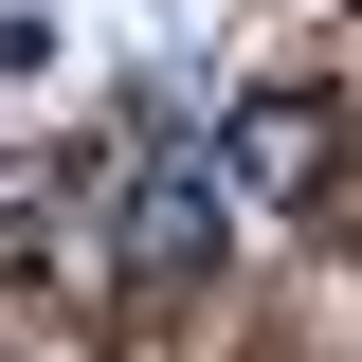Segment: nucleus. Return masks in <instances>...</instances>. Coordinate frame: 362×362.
I'll return each mask as SVG.
<instances>
[{"instance_id": "nucleus-1", "label": "nucleus", "mask_w": 362, "mask_h": 362, "mask_svg": "<svg viewBox=\"0 0 362 362\" xmlns=\"http://www.w3.org/2000/svg\"><path fill=\"white\" fill-rule=\"evenodd\" d=\"M109 254H127V290H199V272H218V181L127 163L109 181Z\"/></svg>"}, {"instance_id": "nucleus-2", "label": "nucleus", "mask_w": 362, "mask_h": 362, "mask_svg": "<svg viewBox=\"0 0 362 362\" xmlns=\"http://www.w3.org/2000/svg\"><path fill=\"white\" fill-rule=\"evenodd\" d=\"M235 181H254V199L326 181V109H254V127H235Z\"/></svg>"}]
</instances>
